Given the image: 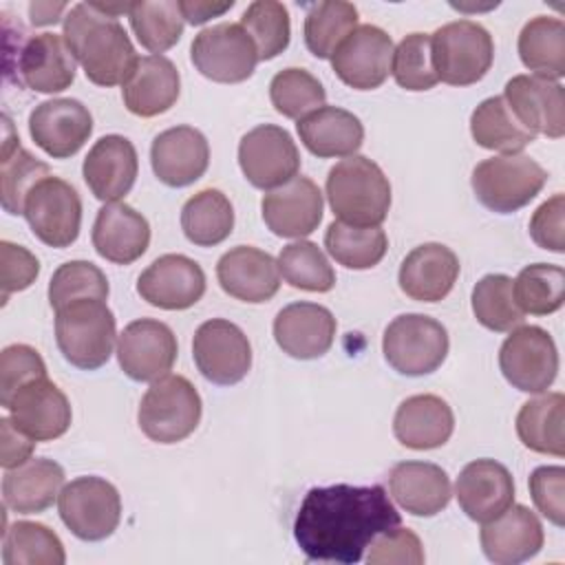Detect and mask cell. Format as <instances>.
<instances>
[{
    "mask_svg": "<svg viewBox=\"0 0 565 565\" xmlns=\"http://www.w3.org/2000/svg\"><path fill=\"white\" fill-rule=\"evenodd\" d=\"M399 523L402 516L382 486H320L300 501L294 539L309 561L351 565Z\"/></svg>",
    "mask_w": 565,
    "mask_h": 565,
    "instance_id": "obj_1",
    "label": "cell"
},
{
    "mask_svg": "<svg viewBox=\"0 0 565 565\" xmlns=\"http://www.w3.org/2000/svg\"><path fill=\"white\" fill-rule=\"evenodd\" d=\"M64 40L97 86H117L130 77L137 53L121 22L97 2H79L64 15Z\"/></svg>",
    "mask_w": 565,
    "mask_h": 565,
    "instance_id": "obj_2",
    "label": "cell"
},
{
    "mask_svg": "<svg viewBox=\"0 0 565 565\" xmlns=\"http://www.w3.org/2000/svg\"><path fill=\"white\" fill-rule=\"evenodd\" d=\"M327 199L338 221L355 227H377L388 216L391 183L375 161L351 154L329 170Z\"/></svg>",
    "mask_w": 565,
    "mask_h": 565,
    "instance_id": "obj_3",
    "label": "cell"
},
{
    "mask_svg": "<svg viewBox=\"0 0 565 565\" xmlns=\"http://www.w3.org/2000/svg\"><path fill=\"white\" fill-rule=\"evenodd\" d=\"M117 322L106 300L82 298L55 311V340L66 362L82 371L104 366L115 347Z\"/></svg>",
    "mask_w": 565,
    "mask_h": 565,
    "instance_id": "obj_4",
    "label": "cell"
},
{
    "mask_svg": "<svg viewBox=\"0 0 565 565\" xmlns=\"http://www.w3.org/2000/svg\"><path fill=\"white\" fill-rule=\"evenodd\" d=\"M201 395L183 375H163L143 393L137 422L157 444H177L190 437L201 422Z\"/></svg>",
    "mask_w": 565,
    "mask_h": 565,
    "instance_id": "obj_5",
    "label": "cell"
},
{
    "mask_svg": "<svg viewBox=\"0 0 565 565\" xmlns=\"http://www.w3.org/2000/svg\"><path fill=\"white\" fill-rule=\"evenodd\" d=\"M545 181V168L521 152L483 159L470 177L477 201L497 214H510L527 205Z\"/></svg>",
    "mask_w": 565,
    "mask_h": 565,
    "instance_id": "obj_6",
    "label": "cell"
},
{
    "mask_svg": "<svg viewBox=\"0 0 565 565\" xmlns=\"http://www.w3.org/2000/svg\"><path fill=\"white\" fill-rule=\"evenodd\" d=\"M430 53L437 79L450 86H470L490 71L494 42L479 22L455 20L430 35Z\"/></svg>",
    "mask_w": 565,
    "mask_h": 565,
    "instance_id": "obj_7",
    "label": "cell"
},
{
    "mask_svg": "<svg viewBox=\"0 0 565 565\" xmlns=\"http://www.w3.org/2000/svg\"><path fill=\"white\" fill-rule=\"evenodd\" d=\"M448 347L446 327L424 313H402L393 318L382 335L386 362L408 377L437 371L448 355Z\"/></svg>",
    "mask_w": 565,
    "mask_h": 565,
    "instance_id": "obj_8",
    "label": "cell"
},
{
    "mask_svg": "<svg viewBox=\"0 0 565 565\" xmlns=\"http://www.w3.org/2000/svg\"><path fill=\"white\" fill-rule=\"evenodd\" d=\"M62 523L82 541L108 539L121 521V497L102 477H77L57 497Z\"/></svg>",
    "mask_w": 565,
    "mask_h": 565,
    "instance_id": "obj_9",
    "label": "cell"
},
{
    "mask_svg": "<svg viewBox=\"0 0 565 565\" xmlns=\"http://www.w3.org/2000/svg\"><path fill=\"white\" fill-rule=\"evenodd\" d=\"M190 60L203 77L218 84L249 79L260 62L254 40L234 22H221L196 33L190 46Z\"/></svg>",
    "mask_w": 565,
    "mask_h": 565,
    "instance_id": "obj_10",
    "label": "cell"
},
{
    "mask_svg": "<svg viewBox=\"0 0 565 565\" xmlns=\"http://www.w3.org/2000/svg\"><path fill=\"white\" fill-rule=\"evenodd\" d=\"M499 369L521 393H545L558 373L552 335L536 324L514 327L499 349Z\"/></svg>",
    "mask_w": 565,
    "mask_h": 565,
    "instance_id": "obj_11",
    "label": "cell"
},
{
    "mask_svg": "<svg viewBox=\"0 0 565 565\" xmlns=\"http://www.w3.org/2000/svg\"><path fill=\"white\" fill-rule=\"evenodd\" d=\"M22 214L44 245L64 249L79 236L82 199L68 181L51 174L29 190Z\"/></svg>",
    "mask_w": 565,
    "mask_h": 565,
    "instance_id": "obj_12",
    "label": "cell"
},
{
    "mask_svg": "<svg viewBox=\"0 0 565 565\" xmlns=\"http://www.w3.org/2000/svg\"><path fill=\"white\" fill-rule=\"evenodd\" d=\"M192 358L207 382L232 386L252 369V344L238 324L212 318L194 331Z\"/></svg>",
    "mask_w": 565,
    "mask_h": 565,
    "instance_id": "obj_13",
    "label": "cell"
},
{
    "mask_svg": "<svg viewBox=\"0 0 565 565\" xmlns=\"http://www.w3.org/2000/svg\"><path fill=\"white\" fill-rule=\"evenodd\" d=\"M238 166L254 188L274 190L298 177L300 152L285 128L260 124L243 135Z\"/></svg>",
    "mask_w": 565,
    "mask_h": 565,
    "instance_id": "obj_14",
    "label": "cell"
},
{
    "mask_svg": "<svg viewBox=\"0 0 565 565\" xmlns=\"http://www.w3.org/2000/svg\"><path fill=\"white\" fill-rule=\"evenodd\" d=\"M179 347L172 329L152 318H139L124 327L117 340L121 371L135 382H154L174 366Z\"/></svg>",
    "mask_w": 565,
    "mask_h": 565,
    "instance_id": "obj_15",
    "label": "cell"
},
{
    "mask_svg": "<svg viewBox=\"0 0 565 565\" xmlns=\"http://www.w3.org/2000/svg\"><path fill=\"white\" fill-rule=\"evenodd\" d=\"M393 40L375 24H360L333 53L335 75L355 90L380 88L391 75Z\"/></svg>",
    "mask_w": 565,
    "mask_h": 565,
    "instance_id": "obj_16",
    "label": "cell"
},
{
    "mask_svg": "<svg viewBox=\"0 0 565 565\" xmlns=\"http://www.w3.org/2000/svg\"><path fill=\"white\" fill-rule=\"evenodd\" d=\"M90 132L93 115L79 99H46L29 115L31 139L53 159H68L79 152Z\"/></svg>",
    "mask_w": 565,
    "mask_h": 565,
    "instance_id": "obj_17",
    "label": "cell"
},
{
    "mask_svg": "<svg viewBox=\"0 0 565 565\" xmlns=\"http://www.w3.org/2000/svg\"><path fill=\"white\" fill-rule=\"evenodd\" d=\"M137 294L166 311L190 309L205 294V274L196 260L183 254H163L141 271Z\"/></svg>",
    "mask_w": 565,
    "mask_h": 565,
    "instance_id": "obj_18",
    "label": "cell"
},
{
    "mask_svg": "<svg viewBox=\"0 0 565 565\" xmlns=\"http://www.w3.org/2000/svg\"><path fill=\"white\" fill-rule=\"evenodd\" d=\"M4 408L15 428L35 441L62 437L73 419L68 397L46 375L20 386Z\"/></svg>",
    "mask_w": 565,
    "mask_h": 565,
    "instance_id": "obj_19",
    "label": "cell"
},
{
    "mask_svg": "<svg viewBox=\"0 0 565 565\" xmlns=\"http://www.w3.org/2000/svg\"><path fill=\"white\" fill-rule=\"evenodd\" d=\"M503 99L519 124L534 137L561 139L565 135V90L558 82L536 75H514L503 88Z\"/></svg>",
    "mask_w": 565,
    "mask_h": 565,
    "instance_id": "obj_20",
    "label": "cell"
},
{
    "mask_svg": "<svg viewBox=\"0 0 565 565\" xmlns=\"http://www.w3.org/2000/svg\"><path fill=\"white\" fill-rule=\"evenodd\" d=\"M20 84L35 93H62L75 82L77 60L64 35L38 33L18 46L15 64Z\"/></svg>",
    "mask_w": 565,
    "mask_h": 565,
    "instance_id": "obj_21",
    "label": "cell"
},
{
    "mask_svg": "<svg viewBox=\"0 0 565 565\" xmlns=\"http://www.w3.org/2000/svg\"><path fill=\"white\" fill-rule=\"evenodd\" d=\"M479 541L488 561L516 565L541 552L545 534L539 516L527 505L512 503L499 516L481 525Z\"/></svg>",
    "mask_w": 565,
    "mask_h": 565,
    "instance_id": "obj_22",
    "label": "cell"
},
{
    "mask_svg": "<svg viewBox=\"0 0 565 565\" xmlns=\"http://www.w3.org/2000/svg\"><path fill=\"white\" fill-rule=\"evenodd\" d=\"M322 192L309 177H294L263 196L265 225L282 238H302L318 230L322 221Z\"/></svg>",
    "mask_w": 565,
    "mask_h": 565,
    "instance_id": "obj_23",
    "label": "cell"
},
{
    "mask_svg": "<svg viewBox=\"0 0 565 565\" xmlns=\"http://www.w3.org/2000/svg\"><path fill=\"white\" fill-rule=\"evenodd\" d=\"M154 177L170 188H185L199 181L210 163V146L201 130L174 126L159 132L150 146Z\"/></svg>",
    "mask_w": 565,
    "mask_h": 565,
    "instance_id": "obj_24",
    "label": "cell"
},
{
    "mask_svg": "<svg viewBox=\"0 0 565 565\" xmlns=\"http://www.w3.org/2000/svg\"><path fill=\"white\" fill-rule=\"evenodd\" d=\"M221 289L243 302H267L280 287L278 260L252 245H238L225 252L216 263Z\"/></svg>",
    "mask_w": 565,
    "mask_h": 565,
    "instance_id": "obj_25",
    "label": "cell"
},
{
    "mask_svg": "<svg viewBox=\"0 0 565 565\" xmlns=\"http://www.w3.org/2000/svg\"><path fill=\"white\" fill-rule=\"evenodd\" d=\"M333 313L318 302H291L274 318V340L296 360H316L324 355L335 338Z\"/></svg>",
    "mask_w": 565,
    "mask_h": 565,
    "instance_id": "obj_26",
    "label": "cell"
},
{
    "mask_svg": "<svg viewBox=\"0 0 565 565\" xmlns=\"http://www.w3.org/2000/svg\"><path fill=\"white\" fill-rule=\"evenodd\" d=\"M139 159L130 139L121 135L99 137L88 150L82 174L95 199L104 203L126 196L137 179Z\"/></svg>",
    "mask_w": 565,
    "mask_h": 565,
    "instance_id": "obj_27",
    "label": "cell"
},
{
    "mask_svg": "<svg viewBox=\"0 0 565 565\" xmlns=\"http://www.w3.org/2000/svg\"><path fill=\"white\" fill-rule=\"evenodd\" d=\"M455 497L468 519L486 523L514 503V479L494 459H475L457 477Z\"/></svg>",
    "mask_w": 565,
    "mask_h": 565,
    "instance_id": "obj_28",
    "label": "cell"
},
{
    "mask_svg": "<svg viewBox=\"0 0 565 565\" xmlns=\"http://www.w3.org/2000/svg\"><path fill=\"white\" fill-rule=\"evenodd\" d=\"M150 245V225L132 205L113 201L99 207L93 223L95 252L115 263L130 265L146 254Z\"/></svg>",
    "mask_w": 565,
    "mask_h": 565,
    "instance_id": "obj_29",
    "label": "cell"
},
{
    "mask_svg": "<svg viewBox=\"0 0 565 565\" xmlns=\"http://www.w3.org/2000/svg\"><path fill=\"white\" fill-rule=\"evenodd\" d=\"M459 276L457 254L441 243H424L406 254L399 265V289L419 302L444 300Z\"/></svg>",
    "mask_w": 565,
    "mask_h": 565,
    "instance_id": "obj_30",
    "label": "cell"
},
{
    "mask_svg": "<svg viewBox=\"0 0 565 565\" xmlns=\"http://www.w3.org/2000/svg\"><path fill=\"white\" fill-rule=\"evenodd\" d=\"M181 93V75L166 55L139 57L124 82V106L137 117H157L174 106Z\"/></svg>",
    "mask_w": 565,
    "mask_h": 565,
    "instance_id": "obj_31",
    "label": "cell"
},
{
    "mask_svg": "<svg viewBox=\"0 0 565 565\" xmlns=\"http://www.w3.org/2000/svg\"><path fill=\"white\" fill-rule=\"evenodd\" d=\"M391 497L413 516L439 514L452 497L446 470L430 461H402L388 472Z\"/></svg>",
    "mask_w": 565,
    "mask_h": 565,
    "instance_id": "obj_32",
    "label": "cell"
},
{
    "mask_svg": "<svg viewBox=\"0 0 565 565\" xmlns=\"http://www.w3.org/2000/svg\"><path fill=\"white\" fill-rule=\"evenodd\" d=\"M455 430V415L448 402L433 393L406 397L393 417L395 439L411 450L444 446Z\"/></svg>",
    "mask_w": 565,
    "mask_h": 565,
    "instance_id": "obj_33",
    "label": "cell"
},
{
    "mask_svg": "<svg viewBox=\"0 0 565 565\" xmlns=\"http://www.w3.org/2000/svg\"><path fill=\"white\" fill-rule=\"evenodd\" d=\"M64 488V468L53 459H29L2 477L4 508L18 514L49 510Z\"/></svg>",
    "mask_w": 565,
    "mask_h": 565,
    "instance_id": "obj_34",
    "label": "cell"
},
{
    "mask_svg": "<svg viewBox=\"0 0 565 565\" xmlns=\"http://www.w3.org/2000/svg\"><path fill=\"white\" fill-rule=\"evenodd\" d=\"M302 146L320 157H351L362 148L364 126L362 121L338 106H322L296 124Z\"/></svg>",
    "mask_w": 565,
    "mask_h": 565,
    "instance_id": "obj_35",
    "label": "cell"
},
{
    "mask_svg": "<svg viewBox=\"0 0 565 565\" xmlns=\"http://www.w3.org/2000/svg\"><path fill=\"white\" fill-rule=\"evenodd\" d=\"M521 444L541 455H565V397L545 393L525 402L516 415Z\"/></svg>",
    "mask_w": 565,
    "mask_h": 565,
    "instance_id": "obj_36",
    "label": "cell"
},
{
    "mask_svg": "<svg viewBox=\"0 0 565 565\" xmlns=\"http://www.w3.org/2000/svg\"><path fill=\"white\" fill-rule=\"evenodd\" d=\"M44 177H51V168L20 146L11 119L4 115V141L0 159V201L4 212L22 214L29 190Z\"/></svg>",
    "mask_w": 565,
    "mask_h": 565,
    "instance_id": "obj_37",
    "label": "cell"
},
{
    "mask_svg": "<svg viewBox=\"0 0 565 565\" xmlns=\"http://www.w3.org/2000/svg\"><path fill=\"white\" fill-rule=\"evenodd\" d=\"M519 57L536 77L561 79L565 75V22L536 15L519 33Z\"/></svg>",
    "mask_w": 565,
    "mask_h": 565,
    "instance_id": "obj_38",
    "label": "cell"
},
{
    "mask_svg": "<svg viewBox=\"0 0 565 565\" xmlns=\"http://www.w3.org/2000/svg\"><path fill=\"white\" fill-rule=\"evenodd\" d=\"M181 230L185 238L199 247L223 243L234 230V207L230 199L216 188L196 192L181 207Z\"/></svg>",
    "mask_w": 565,
    "mask_h": 565,
    "instance_id": "obj_39",
    "label": "cell"
},
{
    "mask_svg": "<svg viewBox=\"0 0 565 565\" xmlns=\"http://www.w3.org/2000/svg\"><path fill=\"white\" fill-rule=\"evenodd\" d=\"M470 135L477 146L501 154H519L534 141V135L519 124L503 95L488 97L472 110Z\"/></svg>",
    "mask_w": 565,
    "mask_h": 565,
    "instance_id": "obj_40",
    "label": "cell"
},
{
    "mask_svg": "<svg viewBox=\"0 0 565 565\" xmlns=\"http://www.w3.org/2000/svg\"><path fill=\"white\" fill-rule=\"evenodd\" d=\"M324 247L331 258L347 269H371L384 258L388 238L380 225L355 227L342 221H333L324 232Z\"/></svg>",
    "mask_w": 565,
    "mask_h": 565,
    "instance_id": "obj_41",
    "label": "cell"
},
{
    "mask_svg": "<svg viewBox=\"0 0 565 565\" xmlns=\"http://www.w3.org/2000/svg\"><path fill=\"white\" fill-rule=\"evenodd\" d=\"M358 29V9L344 0L311 4L305 15V44L320 57L331 60L335 49Z\"/></svg>",
    "mask_w": 565,
    "mask_h": 565,
    "instance_id": "obj_42",
    "label": "cell"
},
{
    "mask_svg": "<svg viewBox=\"0 0 565 565\" xmlns=\"http://www.w3.org/2000/svg\"><path fill=\"white\" fill-rule=\"evenodd\" d=\"M4 565H64L66 552L60 536L35 521H15L2 539Z\"/></svg>",
    "mask_w": 565,
    "mask_h": 565,
    "instance_id": "obj_43",
    "label": "cell"
},
{
    "mask_svg": "<svg viewBox=\"0 0 565 565\" xmlns=\"http://www.w3.org/2000/svg\"><path fill=\"white\" fill-rule=\"evenodd\" d=\"M512 278L505 274H486L472 289V313L490 331L503 333L523 324L525 313L514 300Z\"/></svg>",
    "mask_w": 565,
    "mask_h": 565,
    "instance_id": "obj_44",
    "label": "cell"
},
{
    "mask_svg": "<svg viewBox=\"0 0 565 565\" xmlns=\"http://www.w3.org/2000/svg\"><path fill=\"white\" fill-rule=\"evenodd\" d=\"M128 20L139 44L152 55L172 49L183 33V15L177 0L132 2Z\"/></svg>",
    "mask_w": 565,
    "mask_h": 565,
    "instance_id": "obj_45",
    "label": "cell"
},
{
    "mask_svg": "<svg viewBox=\"0 0 565 565\" xmlns=\"http://www.w3.org/2000/svg\"><path fill=\"white\" fill-rule=\"evenodd\" d=\"M514 300L523 313L547 316L563 307L565 271L558 265L534 263L519 271L512 282Z\"/></svg>",
    "mask_w": 565,
    "mask_h": 565,
    "instance_id": "obj_46",
    "label": "cell"
},
{
    "mask_svg": "<svg viewBox=\"0 0 565 565\" xmlns=\"http://www.w3.org/2000/svg\"><path fill=\"white\" fill-rule=\"evenodd\" d=\"M278 269L282 278L302 291H331L335 285V271L324 252L311 241H296L280 249Z\"/></svg>",
    "mask_w": 565,
    "mask_h": 565,
    "instance_id": "obj_47",
    "label": "cell"
},
{
    "mask_svg": "<svg viewBox=\"0 0 565 565\" xmlns=\"http://www.w3.org/2000/svg\"><path fill=\"white\" fill-rule=\"evenodd\" d=\"M269 99L276 113L289 119H302L324 106L327 93L318 77L305 68H282L269 82Z\"/></svg>",
    "mask_w": 565,
    "mask_h": 565,
    "instance_id": "obj_48",
    "label": "cell"
},
{
    "mask_svg": "<svg viewBox=\"0 0 565 565\" xmlns=\"http://www.w3.org/2000/svg\"><path fill=\"white\" fill-rule=\"evenodd\" d=\"M238 24L254 40L258 60H274L289 46L291 22L282 2L256 0L245 9Z\"/></svg>",
    "mask_w": 565,
    "mask_h": 565,
    "instance_id": "obj_49",
    "label": "cell"
},
{
    "mask_svg": "<svg viewBox=\"0 0 565 565\" xmlns=\"http://www.w3.org/2000/svg\"><path fill=\"white\" fill-rule=\"evenodd\" d=\"M110 294L106 274L88 260H68L60 265L49 282V302L57 311L82 298L106 300Z\"/></svg>",
    "mask_w": 565,
    "mask_h": 565,
    "instance_id": "obj_50",
    "label": "cell"
},
{
    "mask_svg": "<svg viewBox=\"0 0 565 565\" xmlns=\"http://www.w3.org/2000/svg\"><path fill=\"white\" fill-rule=\"evenodd\" d=\"M391 73L395 82L406 90H428L439 79L433 66L430 35L408 33L393 51Z\"/></svg>",
    "mask_w": 565,
    "mask_h": 565,
    "instance_id": "obj_51",
    "label": "cell"
},
{
    "mask_svg": "<svg viewBox=\"0 0 565 565\" xmlns=\"http://www.w3.org/2000/svg\"><path fill=\"white\" fill-rule=\"evenodd\" d=\"M46 375L42 355L29 344H9L0 353V404L7 406L20 386Z\"/></svg>",
    "mask_w": 565,
    "mask_h": 565,
    "instance_id": "obj_52",
    "label": "cell"
},
{
    "mask_svg": "<svg viewBox=\"0 0 565 565\" xmlns=\"http://www.w3.org/2000/svg\"><path fill=\"white\" fill-rule=\"evenodd\" d=\"M369 565H422L426 561L419 536L408 527H393L369 545Z\"/></svg>",
    "mask_w": 565,
    "mask_h": 565,
    "instance_id": "obj_53",
    "label": "cell"
},
{
    "mask_svg": "<svg viewBox=\"0 0 565 565\" xmlns=\"http://www.w3.org/2000/svg\"><path fill=\"white\" fill-rule=\"evenodd\" d=\"M530 494L536 510L556 527L565 525V468L539 466L530 475Z\"/></svg>",
    "mask_w": 565,
    "mask_h": 565,
    "instance_id": "obj_54",
    "label": "cell"
},
{
    "mask_svg": "<svg viewBox=\"0 0 565 565\" xmlns=\"http://www.w3.org/2000/svg\"><path fill=\"white\" fill-rule=\"evenodd\" d=\"M0 285L2 302L15 291L31 287L40 274V260L22 245L11 241H0Z\"/></svg>",
    "mask_w": 565,
    "mask_h": 565,
    "instance_id": "obj_55",
    "label": "cell"
},
{
    "mask_svg": "<svg viewBox=\"0 0 565 565\" xmlns=\"http://www.w3.org/2000/svg\"><path fill=\"white\" fill-rule=\"evenodd\" d=\"M532 241L547 249L563 254L565 252V196L556 192L552 199L541 203L530 218Z\"/></svg>",
    "mask_w": 565,
    "mask_h": 565,
    "instance_id": "obj_56",
    "label": "cell"
},
{
    "mask_svg": "<svg viewBox=\"0 0 565 565\" xmlns=\"http://www.w3.org/2000/svg\"><path fill=\"white\" fill-rule=\"evenodd\" d=\"M33 448H35V439H31L20 428H15L11 417L0 419V466L4 470L18 468L24 461H29L33 455Z\"/></svg>",
    "mask_w": 565,
    "mask_h": 565,
    "instance_id": "obj_57",
    "label": "cell"
},
{
    "mask_svg": "<svg viewBox=\"0 0 565 565\" xmlns=\"http://www.w3.org/2000/svg\"><path fill=\"white\" fill-rule=\"evenodd\" d=\"M234 7V0L230 2H203V0H181L179 9L185 22L190 24H203L210 18H218L225 11H230Z\"/></svg>",
    "mask_w": 565,
    "mask_h": 565,
    "instance_id": "obj_58",
    "label": "cell"
},
{
    "mask_svg": "<svg viewBox=\"0 0 565 565\" xmlns=\"http://www.w3.org/2000/svg\"><path fill=\"white\" fill-rule=\"evenodd\" d=\"M66 9L64 2L60 4H51V2H35L29 4V13H31V22L35 26H44V24H55L62 15V11Z\"/></svg>",
    "mask_w": 565,
    "mask_h": 565,
    "instance_id": "obj_59",
    "label": "cell"
}]
</instances>
